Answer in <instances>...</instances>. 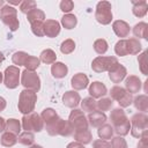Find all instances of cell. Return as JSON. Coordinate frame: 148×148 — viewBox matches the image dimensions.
<instances>
[{
	"mask_svg": "<svg viewBox=\"0 0 148 148\" xmlns=\"http://www.w3.org/2000/svg\"><path fill=\"white\" fill-rule=\"evenodd\" d=\"M110 120L113 125L112 126L113 132H116L120 136L128 134L130 128H131V123L123 109H120V108L113 109L110 114Z\"/></svg>",
	"mask_w": 148,
	"mask_h": 148,
	"instance_id": "obj_1",
	"label": "cell"
},
{
	"mask_svg": "<svg viewBox=\"0 0 148 148\" xmlns=\"http://www.w3.org/2000/svg\"><path fill=\"white\" fill-rule=\"evenodd\" d=\"M36 102H37V94L35 91H31L28 89L22 90L18 97V104H17L18 111L23 114L31 113L35 109Z\"/></svg>",
	"mask_w": 148,
	"mask_h": 148,
	"instance_id": "obj_2",
	"label": "cell"
},
{
	"mask_svg": "<svg viewBox=\"0 0 148 148\" xmlns=\"http://www.w3.org/2000/svg\"><path fill=\"white\" fill-rule=\"evenodd\" d=\"M0 18L9 28L10 31H16L18 29L20 23L17 20V10L14 7L9 5H5L0 9Z\"/></svg>",
	"mask_w": 148,
	"mask_h": 148,
	"instance_id": "obj_3",
	"label": "cell"
},
{
	"mask_svg": "<svg viewBox=\"0 0 148 148\" xmlns=\"http://www.w3.org/2000/svg\"><path fill=\"white\" fill-rule=\"evenodd\" d=\"M131 134L140 139L141 134L148 130V117L145 113H135L131 119Z\"/></svg>",
	"mask_w": 148,
	"mask_h": 148,
	"instance_id": "obj_4",
	"label": "cell"
},
{
	"mask_svg": "<svg viewBox=\"0 0 148 148\" xmlns=\"http://www.w3.org/2000/svg\"><path fill=\"white\" fill-rule=\"evenodd\" d=\"M22 127L27 132H40L44 127V121L38 113L31 112L22 117Z\"/></svg>",
	"mask_w": 148,
	"mask_h": 148,
	"instance_id": "obj_5",
	"label": "cell"
},
{
	"mask_svg": "<svg viewBox=\"0 0 148 148\" xmlns=\"http://www.w3.org/2000/svg\"><path fill=\"white\" fill-rule=\"evenodd\" d=\"M95 18L98 23L106 25L112 21V12H111V3L109 1H99L96 6L95 10Z\"/></svg>",
	"mask_w": 148,
	"mask_h": 148,
	"instance_id": "obj_6",
	"label": "cell"
},
{
	"mask_svg": "<svg viewBox=\"0 0 148 148\" xmlns=\"http://www.w3.org/2000/svg\"><path fill=\"white\" fill-rule=\"evenodd\" d=\"M21 84L25 89L37 92L40 89V79L36 72L24 69L21 74Z\"/></svg>",
	"mask_w": 148,
	"mask_h": 148,
	"instance_id": "obj_7",
	"label": "cell"
},
{
	"mask_svg": "<svg viewBox=\"0 0 148 148\" xmlns=\"http://www.w3.org/2000/svg\"><path fill=\"white\" fill-rule=\"evenodd\" d=\"M118 62V59L116 57H104L99 56L96 57L92 62H91V68L96 73H102V72H109L116 64Z\"/></svg>",
	"mask_w": 148,
	"mask_h": 148,
	"instance_id": "obj_8",
	"label": "cell"
},
{
	"mask_svg": "<svg viewBox=\"0 0 148 148\" xmlns=\"http://www.w3.org/2000/svg\"><path fill=\"white\" fill-rule=\"evenodd\" d=\"M69 124L72 125L74 131H79V130H87L88 128V120L83 113L82 110L79 109H73L69 113V118H68Z\"/></svg>",
	"mask_w": 148,
	"mask_h": 148,
	"instance_id": "obj_9",
	"label": "cell"
},
{
	"mask_svg": "<svg viewBox=\"0 0 148 148\" xmlns=\"http://www.w3.org/2000/svg\"><path fill=\"white\" fill-rule=\"evenodd\" d=\"M20 68L16 66H9L3 73V83L8 89H15L20 84Z\"/></svg>",
	"mask_w": 148,
	"mask_h": 148,
	"instance_id": "obj_10",
	"label": "cell"
},
{
	"mask_svg": "<svg viewBox=\"0 0 148 148\" xmlns=\"http://www.w3.org/2000/svg\"><path fill=\"white\" fill-rule=\"evenodd\" d=\"M126 74H127L126 68H125L121 64H119V62H117V64L109 71V77H110V80H111L113 83H119L120 81H123V80L125 79Z\"/></svg>",
	"mask_w": 148,
	"mask_h": 148,
	"instance_id": "obj_11",
	"label": "cell"
},
{
	"mask_svg": "<svg viewBox=\"0 0 148 148\" xmlns=\"http://www.w3.org/2000/svg\"><path fill=\"white\" fill-rule=\"evenodd\" d=\"M81 102V97L79 95V92L74 91V90H69V91H66L64 95H62V103L67 108H72V109H75Z\"/></svg>",
	"mask_w": 148,
	"mask_h": 148,
	"instance_id": "obj_12",
	"label": "cell"
},
{
	"mask_svg": "<svg viewBox=\"0 0 148 148\" xmlns=\"http://www.w3.org/2000/svg\"><path fill=\"white\" fill-rule=\"evenodd\" d=\"M60 32V23L56 20H46L44 21V36L53 38L57 37Z\"/></svg>",
	"mask_w": 148,
	"mask_h": 148,
	"instance_id": "obj_13",
	"label": "cell"
},
{
	"mask_svg": "<svg viewBox=\"0 0 148 148\" xmlns=\"http://www.w3.org/2000/svg\"><path fill=\"white\" fill-rule=\"evenodd\" d=\"M88 91H89L90 97H92V98H101L102 96H104L108 92V89H106L104 83H102L99 81H95V82L90 83Z\"/></svg>",
	"mask_w": 148,
	"mask_h": 148,
	"instance_id": "obj_14",
	"label": "cell"
},
{
	"mask_svg": "<svg viewBox=\"0 0 148 148\" xmlns=\"http://www.w3.org/2000/svg\"><path fill=\"white\" fill-rule=\"evenodd\" d=\"M112 29L114 31V34L120 37V38H124V37H127L130 35V25L127 22L123 21V20H117L112 23Z\"/></svg>",
	"mask_w": 148,
	"mask_h": 148,
	"instance_id": "obj_15",
	"label": "cell"
},
{
	"mask_svg": "<svg viewBox=\"0 0 148 148\" xmlns=\"http://www.w3.org/2000/svg\"><path fill=\"white\" fill-rule=\"evenodd\" d=\"M88 124H90V126L92 127H101L103 124H105L106 121V116L104 112H101V111H94V112H90L88 114Z\"/></svg>",
	"mask_w": 148,
	"mask_h": 148,
	"instance_id": "obj_16",
	"label": "cell"
},
{
	"mask_svg": "<svg viewBox=\"0 0 148 148\" xmlns=\"http://www.w3.org/2000/svg\"><path fill=\"white\" fill-rule=\"evenodd\" d=\"M71 84H72V87H73L75 90H82V89H84V88L88 87V84H89V79H88V76H87L86 74H83V73H77V74H75V75L72 77Z\"/></svg>",
	"mask_w": 148,
	"mask_h": 148,
	"instance_id": "obj_17",
	"label": "cell"
},
{
	"mask_svg": "<svg viewBox=\"0 0 148 148\" xmlns=\"http://www.w3.org/2000/svg\"><path fill=\"white\" fill-rule=\"evenodd\" d=\"M141 84H142L141 80L135 75H130L125 80V88H126V91H128L130 94L139 92V90L141 89Z\"/></svg>",
	"mask_w": 148,
	"mask_h": 148,
	"instance_id": "obj_18",
	"label": "cell"
},
{
	"mask_svg": "<svg viewBox=\"0 0 148 148\" xmlns=\"http://www.w3.org/2000/svg\"><path fill=\"white\" fill-rule=\"evenodd\" d=\"M51 73L56 79H62V77H65L67 75L68 68L64 62H60V61L57 62L56 61L51 66Z\"/></svg>",
	"mask_w": 148,
	"mask_h": 148,
	"instance_id": "obj_19",
	"label": "cell"
},
{
	"mask_svg": "<svg viewBox=\"0 0 148 148\" xmlns=\"http://www.w3.org/2000/svg\"><path fill=\"white\" fill-rule=\"evenodd\" d=\"M133 7H132V12L136 17H143L147 12H148V3L145 0H140V1H132Z\"/></svg>",
	"mask_w": 148,
	"mask_h": 148,
	"instance_id": "obj_20",
	"label": "cell"
},
{
	"mask_svg": "<svg viewBox=\"0 0 148 148\" xmlns=\"http://www.w3.org/2000/svg\"><path fill=\"white\" fill-rule=\"evenodd\" d=\"M74 139L82 145H87V143H90V141L92 139V134L88 128L79 130V131H74Z\"/></svg>",
	"mask_w": 148,
	"mask_h": 148,
	"instance_id": "obj_21",
	"label": "cell"
},
{
	"mask_svg": "<svg viewBox=\"0 0 148 148\" xmlns=\"http://www.w3.org/2000/svg\"><path fill=\"white\" fill-rule=\"evenodd\" d=\"M40 117H42L43 121L45 123V125H50V124H52L53 121H56L60 118L58 116V113L56 112V110L52 109V108H46L45 110H43Z\"/></svg>",
	"mask_w": 148,
	"mask_h": 148,
	"instance_id": "obj_22",
	"label": "cell"
},
{
	"mask_svg": "<svg viewBox=\"0 0 148 148\" xmlns=\"http://www.w3.org/2000/svg\"><path fill=\"white\" fill-rule=\"evenodd\" d=\"M27 18H28V21L30 22V24L31 23H34V22H44L45 21V14H44V12L43 10H40V9H38L37 7L35 8V9H32V10H30L28 14H27Z\"/></svg>",
	"mask_w": 148,
	"mask_h": 148,
	"instance_id": "obj_23",
	"label": "cell"
},
{
	"mask_svg": "<svg viewBox=\"0 0 148 148\" xmlns=\"http://www.w3.org/2000/svg\"><path fill=\"white\" fill-rule=\"evenodd\" d=\"M126 47L128 54H138L141 51V43L136 38H128L126 39Z\"/></svg>",
	"mask_w": 148,
	"mask_h": 148,
	"instance_id": "obj_24",
	"label": "cell"
},
{
	"mask_svg": "<svg viewBox=\"0 0 148 148\" xmlns=\"http://www.w3.org/2000/svg\"><path fill=\"white\" fill-rule=\"evenodd\" d=\"M133 104H134L136 110L142 111V112H147V110H148V97H147V95L136 96L133 99Z\"/></svg>",
	"mask_w": 148,
	"mask_h": 148,
	"instance_id": "obj_25",
	"label": "cell"
},
{
	"mask_svg": "<svg viewBox=\"0 0 148 148\" xmlns=\"http://www.w3.org/2000/svg\"><path fill=\"white\" fill-rule=\"evenodd\" d=\"M147 32H148V24L146 22H139L133 28V34H134L135 37L147 39L148 38L147 37Z\"/></svg>",
	"mask_w": 148,
	"mask_h": 148,
	"instance_id": "obj_26",
	"label": "cell"
},
{
	"mask_svg": "<svg viewBox=\"0 0 148 148\" xmlns=\"http://www.w3.org/2000/svg\"><path fill=\"white\" fill-rule=\"evenodd\" d=\"M81 108H82L83 111H87L89 113L94 112V111H97V102L92 97H86L81 102Z\"/></svg>",
	"mask_w": 148,
	"mask_h": 148,
	"instance_id": "obj_27",
	"label": "cell"
},
{
	"mask_svg": "<svg viewBox=\"0 0 148 148\" xmlns=\"http://www.w3.org/2000/svg\"><path fill=\"white\" fill-rule=\"evenodd\" d=\"M98 136L102 139V140H108V139H111L112 135H113V128L110 124H103L101 127H98Z\"/></svg>",
	"mask_w": 148,
	"mask_h": 148,
	"instance_id": "obj_28",
	"label": "cell"
},
{
	"mask_svg": "<svg viewBox=\"0 0 148 148\" xmlns=\"http://www.w3.org/2000/svg\"><path fill=\"white\" fill-rule=\"evenodd\" d=\"M77 23V18L75 15L73 14H65L62 17H61V24L65 29H73Z\"/></svg>",
	"mask_w": 148,
	"mask_h": 148,
	"instance_id": "obj_29",
	"label": "cell"
},
{
	"mask_svg": "<svg viewBox=\"0 0 148 148\" xmlns=\"http://www.w3.org/2000/svg\"><path fill=\"white\" fill-rule=\"evenodd\" d=\"M6 130L7 132H10L13 134H18L21 132V123L20 120L15 119V118H10L6 121Z\"/></svg>",
	"mask_w": 148,
	"mask_h": 148,
	"instance_id": "obj_30",
	"label": "cell"
},
{
	"mask_svg": "<svg viewBox=\"0 0 148 148\" xmlns=\"http://www.w3.org/2000/svg\"><path fill=\"white\" fill-rule=\"evenodd\" d=\"M56 59H57V54L51 49H46V50L42 51V53H40V60L44 64H47V65L53 64V62H56Z\"/></svg>",
	"mask_w": 148,
	"mask_h": 148,
	"instance_id": "obj_31",
	"label": "cell"
},
{
	"mask_svg": "<svg viewBox=\"0 0 148 148\" xmlns=\"http://www.w3.org/2000/svg\"><path fill=\"white\" fill-rule=\"evenodd\" d=\"M16 142H17L16 135L10 132H5L1 135V145L5 147H13Z\"/></svg>",
	"mask_w": 148,
	"mask_h": 148,
	"instance_id": "obj_32",
	"label": "cell"
},
{
	"mask_svg": "<svg viewBox=\"0 0 148 148\" xmlns=\"http://www.w3.org/2000/svg\"><path fill=\"white\" fill-rule=\"evenodd\" d=\"M74 130L72 127V125L69 124L68 120H60V126H59V135L61 136H69L71 134H73Z\"/></svg>",
	"mask_w": 148,
	"mask_h": 148,
	"instance_id": "obj_33",
	"label": "cell"
},
{
	"mask_svg": "<svg viewBox=\"0 0 148 148\" xmlns=\"http://www.w3.org/2000/svg\"><path fill=\"white\" fill-rule=\"evenodd\" d=\"M17 141H18L20 143L24 145V146H31V145H34V142H35V135H34V133L25 131V132H23V133H21V134L18 135Z\"/></svg>",
	"mask_w": 148,
	"mask_h": 148,
	"instance_id": "obj_34",
	"label": "cell"
},
{
	"mask_svg": "<svg viewBox=\"0 0 148 148\" xmlns=\"http://www.w3.org/2000/svg\"><path fill=\"white\" fill-rule=\"evenodd\" d=\"M126 89L123 88V87H119V86H114L111 88L110 90V96H111V99H114L117 102H119L125 95H126Z\"/></svg>",
	"mask_w": 148,
	"mask_h": 148,
	"instance_id": "obj_35",
	"label": "cell"
},
{
	"mask_svg": "<svg viewBox=\"0 0 148 148\" xmlns=\"http://www.w3.org/2000/svg\"><path fill=\"white\" fill-rule=\"evenodd\" d=\"M39 65H40V60L38 58L34 57V56H28V58H27V60L24 62L25 69L32 71V72H35V69H37L39 67Z\"/></svg>",
	"mask_w": 148,
	"mask_h": 148,
	"instance_id": "obj_36",
	"label": "cell"
},
{
	"mask_svg": "<svg viewBox=\"0 0 148 148\" xmlns=\"http://www.w3.org/2000/svg\"><path fill=\"white\" fill-rule=\"evenodd\" d=\"M108 42L103 38H99V39H96L94 42V50L96 53L98 54H104L106 51H108Z\"/></svg>",
	"mask_w": 148,
	"mask_h": 148,
	"instance_id": "obj_37",
	"label": "cell"
},
{
	"mask_svg": "<svg viewBox=\"0 0 148 148\" xmlns=\"http://www.w3.org/2000/svg\"><path fill=\"white\" fill-rule=\"evenodd\" d=\"M74 50H75V43H74V40L71 39V38L65 39V40L61 43V45H60V51H61V53H64V54H69V53H72Z\"/></svg>",
	"mask_w": 148,
	"mask_h": 148,
	"instance_id": "obj_38",
	"label": "cell"
},
{
	"mask_svg": "<svg viewBox=\"0 0 148 148\" xmlns=\"http://www.w3.org/2000/svg\"><path fill=\"white\" fill-rule=\"evenodd\" d=\"M28 56H29V54H28L27 52H24V51H17V52H15V53L13 54L12 60H13V62H14L15 65H17V66H24V62H25Z\"/></svg>",
	"mask_w": 148,
	"mask_h": 148,
	"instance_id": "obj_39",
	"label": "cell"
},
{
	"mask_svg": "<svg viewBox=\"0 0 148 148\" xmlns=\"http://www.w3.org/2000/svg\"><path fill=\"white\" fill-rule=\"evenodd\" d=\"M113 105V102L111 98H108V97H103L101 98L99 101H97V110L101 111V112H104V111H109Z\"/></svg>",
	"mask_w": 148,
	"mask_h": 148,
	"instance_id": "obj_40",
	"label": "cell"
},
{
	"mask_svg": "<svg viewBox=\"0 0 148 148\" xmlns=\"http://www.w3.org/2000/svg\"><path fill=\"white\" fill-rule=\"evenodd\" d=\"M114 52L117 56L125 57L127 56V47H126V39H119L114 45Z\"/></svg>",
	"mask_w": 148,
	"mask_h": 148,
	"instance_id": "obj_41",
	"label": "cell"
},
{
	"mask_svg": "<svg viewBox=\"0 0 148 148\" xmlns=\"http://www.w3.org/2000/svg\"><path fill=\"white\" fill-rule=\"evenodd\" d=\"M36 8V2L34 0H24L20 5V10L23 14H28L30 10Z\"/></svg>",
	"mask_w": 148,
	"mask_h": 148,
	"instance_id": "obj_42",
	"label": "cell"
},
{
	"mask_svg": "<svg viewBox=\"0 0 148 148\" xmlns=\"http://www.w3.org/2000/svg\"><path fill=\"white\" fill-rule=\"evenodd\" d=\"M31 31L37 37H43L44 36V22L39 21V22L31 23Z\"/></svg>",
	"mask_w": 148,
	"mask_h": 148,
	"instance_id": "obj_43",
	"label": "cell"
},
{
	"mask_svg": "<svg viewBox=\"0 0 148 148\" xmlns=\"http://www.w3.org/2000/svg\"><path fill=\"white\" fill-rule=\"evenodd\" d=\"M147 51H143L139 57H138V61H139V66H140V71L143 75H147L148 74V71H147Z\"/></svg>",
	"mask_w": 148,
	"mask_h": 148,
	"instance_id": "obj_44",
	"label": "cell"
},
{
	"mask_svg": "<svg viewBox=\"0 0 148 148\" xmlns=\"http://www.w3.org/2000/svg\"><path fill=\"white\" fill-rule=\"evenodd\" d=\"M111 148H127V142L123 136H114L110 143Z\"/></svg>",
	"mask_w": 148,
	"mask_h": 148,
	"instance_id": "obj_45",
	"label": "cell"
},
{
	"mask_svg": "<svg viewBox=\"0 0 148 148\" xmlns=\"http://www.w3.org/2000/svg\"><path fill=\"white\" fill-rule=\"evenodd\" d=\"M74 8V2L71 1V0H62L60 2V9L64 12V13H67L69 14V12Z\"/></svg>",
	"mask_w": 148,
	"mask_h": 148,
	"instance_id": "obj_46",
	"label": "cell"
},
{
	"mask_svg": "<svg viewBox=\"0 0 148 148\" xmlns=\"http://www.w3.org/2000/svg\"><path fill=\"white\" fill-rule=\"evenodd\" d=\"M138 148H148V130L141 134L140 141L138 142Z\"/></svg>",
	"mask_w": 148,
	"mask_h": 148,
	"instance_id": "obj_47",
	"label": "cell"
},
{
	"mask_svg": "<svg viewBox=\"0 0 148 148\" xmlns=\"http://www.w3.org/2000/svg\"><path fill=\"white\" fill-rule=\"evenodd\" d=\"M92 148H111L110 143L106 141V140H95L92 142Z\"/></svg>",
	"mask_w": 148,
	"mask_h": 148,
	"instance_id": "obj_48",
	"label": "cell"
},
{
	"mask_svg": "<svg viewBox=\"0 0 148 148\" xmlns=\"http://www.w3.org/2000/svg\"><path fill=\"white\" fill-rule=\"evenodd\" d=\"M66 148H84V146H83L82 143L77 142V141H73V142L68 143Z\"/></svg>",
	"mask_w": 148,
	"mask_h": 148,
	"instance_id": "obj_49",
	"label": "cell"
},
{
	"mask_svg": "<svg viewBox=\"0 0 148 148\" xmlns=\"http://www.w3.org/2000/svg\"><path fill=\"white\" fill-rule=\"evenodd\" d=\"M5 130H6V120L2 117H0V133L3 132Z\"/></svg>",
	"mask_w": 148,
	"mask_h": 148,
	"instance_id": "obj_50",
	"label": "cell"
},
{
	"mask_svg": "<svg viewBox=\"0 0 148 148\" xmlns=\"http://www.w3.org/2000/svg\"><path fill=\"white\" fill-rule=\"evenodd\" d=\"M6 104H7V103H6V99L0 96V111H3V110H5Z\"/></svg>",
	"mask_w": 148,
	"mask_h": 148,
	"instance_id": "obj_51",
	"label": "cell"
},
{
	"mask_svg": "<svg viewBox=\"0 0 148 148\" xmlns=\"http://www.w3.org/2000/svg\"><path fill=\"white\" fill-rule=\"evenodd\" d=\"M3 60H5V56H3V53L0 51V64H1Z\"/></svg>",
	"mask_w": 148,
	"mask_h": 148,
	"instance_id": "obj_52",
	"label": "cell"
},
{
	"mask_svg": "<svg viewBox=\"0 0 148 148\" xmlns=\"http://www.w3.org/2000/svg\"><path fill=\"white\" fill-rule=\"evenodd\" d=\"M30 148H43L42 146H39V145H31L30 146Z\"/></svg>",
	"mask_w": 148,
	"mask_h": 148,
	"instance_id": "obj_53",
	"label": "cell"
},
{
	"mask_svg": "<svg viewBox=\"0 0 148 148\" xmlns=\"http://www.w3.org/2000/svg\"><path fill=\"white\" fill-rule=\"evenodd\" d=\"M3 6H5V1H3V0H0V7L2 8Z\"/></svg>",
	"mask_w": 148,
	"mask_h": 148,
	"instance_id": "obj_54",
	"label": "cell"
},
{
	"mask_svg": "<svg viewBox=\"0 0 148 148\" xmlns=\"http://www.w3.org/2000/svg\"><path fill=\"white\" fill-rule=\"evenodd\" d=\"M2 77H3V74H2L1 72H0V83L2 82Z\"/></svg>",
	"mask_w": 148,
	"mask_h": 148,
	"instance_id": "obj_55",
	"label": "cell"
}]
</instances>
